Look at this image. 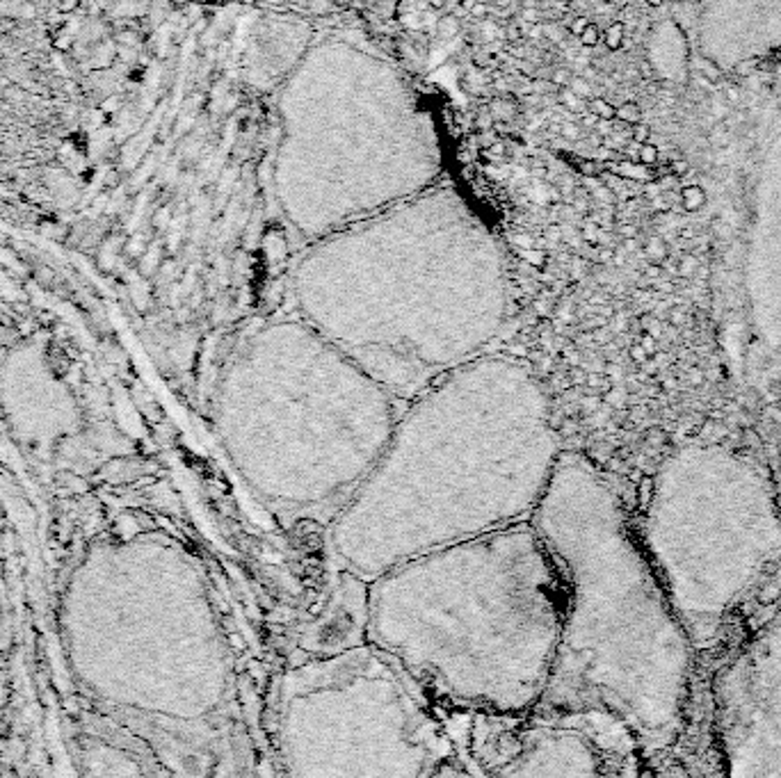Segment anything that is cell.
<instances>
[{
  "label": "cell",
  "instance_id": "obj_1",
  "mask_svg": "<svg viewBox=\"0 0 781 778\" xmlns=\"http://www.w3.org/2000/svg\"><path fill=\"white\" fill-rule=\"evenodd\" d=\"M562 457L551 402L526 363L482 354L409 400L332 527L375 580L429 550L528 523Z\"/></svg>",
  "mask_w": 781,
  "mask_h": 778
},
{
  "label": "cell",
  "instance_id": "obj_2",
  "mask_svg": "<svg viewBox=\"0 0 781 778\" xmlns=\"http://www.w3.org/2000/svg\"><path fill=\"white\" fill-rule=\"evenodd\" d=\"M564 578L558 648L532 712H605L642 755L678 740L695 643L676 617L612 484L562 452L528 518Z\"/></svg>",
  "mask_w": 781,
  "mask_h": 778
},
{
  "label": "cell",
  "instance_id": "obj_3",
  "mask_svg": "<svg viewBox=\"0 0 781 778\" xmlns=\"http://www.w3.org/2000/svg\"><path fill=\"white\" fill-rule=\"evenodd\" d=\"M370 582L368 641L416 685L496 716L537 708L567 589L530 520L429 550Z\"/></svg>",
  "mask_w": 781,
  "mask_h": 778
},
{
  "label": "cell",
  "instance_id": "obj_4",
  "mask_svg": "<svg viewBox=\"0 0 781 778\" xmlns=\"http://www.w3.org/2000/svg\"><path fill=\"white\" fill-rule=\"evenodd\" d=\"M405 402L304 320L247 336L218 388V432L261 500L304 511L345 503Z\"/></svg>",
  "mask_w": 781,
  "mask_h": 778
},
{
  "label": "cell",
  "instance_id": "obj_5",
  "mask_svg": "<svg viewBox=\"0 0 781 778\" xmlns=\"http://www.w3.org/2000/svg\"><path fill=\"white\" fill-rule=\"evenodd\" d=\"M302 320L400 402L485 354L507 322V283L473 251H356L318 261L295 288Z\"/></svg>",
  "mask_w": 781,
  "mask_h": 778
},
{
  "label": "cell",
  "instance_id": "obj_6",
  "mask_svg": "<svg viewBox=\"0 0 781 778\" xmlns=\"http://www.w3.org/2000/svg\"><path fill=\"white\" fill-rule=\"evenodd\" d=\"M635 534L695 648H706L781 561L775 482L749 450L687 438L658 464Z\"/></svg>",
  "mask_w": 781,
  "mask_h": 778
},
{
  "label": "cell",
  "instance_id": "obj_7",
  "mask_svg": "<svg viewBox=\"0 0 781 778\" xmlns=\"http://www.w3.org/2000/svg\"><path fill=\"white\" fill-rule=\"evenodd\" d=\"M414 680L388 653L336 651L288 671L274 703V746L293 776H427L441 746Z\"/></svg>",
  "mask_w": 781,
  "mask_h": 778
},
{
  "label": "cell",
  "instance_id": "obj_8",
  "mask_svg": "<svg viewBox=\"0 0 781 778\" xmlns=\"http://www.w3.org/2000/svg\"><path fill=\"white\" fill-rule=\"evenodd\" d=\"M713 726L729 776H781V610L715 673Z\"/></svg>",
  "mask_w": 781,
  "mask_h": 778
},
{
  "label": "cell",
  "instance_id": "obj_9",
  "mask_svg": "<svg viewBox=\"0 0 781 778\" xmlns=\"http://www.w3.org/2000/svg\"><path fill=\"white\" fill-rule=\"evenodd\" d=\"M640 755L642 751L631 731L605 712H530L510 753L500 757L493 774H637Z\"/></svg>",
  "mask_w": 781,
  "mask_h": 778
},
{
  "label": "cell",
  "instance_id": "obj_10",
  "mask_svg": "<svg viewBox=\"0 0 781 778\" xmlns=\"http://www.w3.org/2000/svg\"><path fill=\"white\" fill-rule=\"evenodd\" d=\"M605 171H612L614 176L631 183H651L656 181V171L649 165H642L640 160H619V162H605Z\"/></svg>",
  "mask_w": 781,
  "mask_h": 778
},
{
  "label": "cell",
  "instance_id": "obj_11",
  "mask_svg": "<svg viewBox=\"0 0 781 778\" xmlns=\"http://www.w3.org/2000/svg\"><path fill=\"white\" fill-rule=\"evenodd\" d=\"M681 203L687 212H697L706 206V192L702 185H685L681 190Z\"/></svg>",
  "mask_w": 781,
  "mask_h": 778
},
{
  "label": "cell",
  "instance_id": "obj_12",
  "mask_svg": "<svg viewBox=\"0 0 781 778\" xmlns=\"http://www.w3.org/2000/svg\"><path fill=\"white\" fill-rule=\"evenodd\" d=\"M528 197L530 201L539 203V206H549L551 201H558L560 199V192L546 185V183H532V185L528 188Z\"/></svg>",
  "mask_w": 781,
  "mask_h": 778
},
{
  "label": "cell",
  "instance_id": "obj_13",
  "mask_svg": "<svg viewBox=\"0 0 781 778\" xmlns=\"http://www.w3.org/2000/svg\"><path fill=\"white\" fill-rule=\"evenodd\" d=\"M614 119H619L622 124L626 126H635L642 121V110L637 103H633V101H626V103H622L619 108H617V115Z\"/></svg>",
  "mask_w": 781,
  "mask_h": 778
},
{
  "label": "cell",
  "instance_id": "obj_14",
  "mask_svg": "<svg viewBox=\"0 0 781 778\" xmlns=\"http://www.w3.org/2000/svg\"><path fill=\"white\" fill-rule=\"evenodd\" d=\"M603 44L608 46L610 50H619L624 46V23L614 21V23H610L608 28H605Z\"/></svg>",
  "mask_w": 781,
  "mask_h": 778
},
{
  "label": "cell",
  "instance_id": "obj_15",
  "mask_svg": "<svg viewBox=\"0 0 781 778\" xmlns=\"http://www.w3.org/2000/svg\"><path fill=\"white\" fill-rule=\"evenodd\" d=\"M457 33H459V21H457V16H444V18H439V23H437V35H439L441 39H446V42H450V39H455V37H457Z\"/></svg>",
  "mask_w": 781,
  "mask_h": 778
},
{
  "label": "cell",
  "instance_id": "obj_16",
  "mask_svg": "<svg viewBox=\"0 0 781 778\" xmlns=\"http://www.w3.org/2000/svg\"><path fill=\"white\" fill-rule=\"evenodd\" d=\"M590 112H594L599 119H605V121H612L614 115H617V108L612 103H608L605 98H592L590 105H588Z\"/></svg>",
  "mask_w": 781,
  "mask_h": 778
},
{
  "label": "cell",
  "instance_id": "obj_17",
  "mask_svg": "<svg viewBox=\"0 0 781 778\" xmlns=\"http://www.w3.org/2000/svg\"><path fill=\"white\" fill-rule=\"evenodd\" d=\"M489 112H491V117L493 119H500V121H507V119H512V115H514V105L510 103V101H505V98H496V101H491V103H489Z\"/></svg>",
  "mask_w": 781,
  "mask_h": 778
},
{
  "label": "cell",
  "instance_id": "obj_18",
  "mask_svg": "<svg viewBox=\"0 0 781 778\" xmlns=\"http://www.w3.org/2000/svg\"><path fill=\"white\" fill-rule=\"evenodd\" d=\"M560 103L567 108L569 112H578V115H585V112H588V105H585V101L575 96L569 87L560 94Z\"/></svg>",
  "mask_w": 781,
  "mask_h": 778
},
{
  "label": "cell",
  "instance_id": "obj_19",
  "mask_svg": "<svg viewBox=\"0 0 781 778\" xmlns=\"http://www.w3.org/2000/svg\"><path fill=\"white\" fill-rule=\"evenodd\" d=\"M480 33H482V39H485V42L505 39V28H498L496 21H489V18H485V21L480 23Z\"/></svg>",
  "mask_w": 781,
  "mask_h": 778
},
{
  "label": "cell",
  "instance_id": "obj_20",
  "mask_svg": "<svg viewBox=\"0 0 781 778\" xmlns=\"http://www.w3.org/2000/svg\"><path fill=\"white\" fill-rule=\"evenodd\" d=\"M637 160L642 162V165H649L653 167L658 160H661V151H658L656 144H651V142H644V144H640V153H637Z\"/></svg>",
  "mask_w": 781,
  "mask_h": 778
},
{
  "label": "cell",
  "instance_id": "obj_21",
  "mask_svg": "<svg viewBox=\"0 0 781 778\" xmlns=\"http://www.w3.org/2000/svg\"><path fill=\"white\" fill-rule=\"evenodd\" d=\"M569 89H571L573 94L578 96V98H583V101L592 98V94H594V89H592V85H590V80H588V78H583V76H578V78H571V83H569Z\"/></svg>",
  "mask_w": 781,
  "mask_h": 778
},
{
  "label": "cell",
  "instance_id": "obj_22",
  "mask_svg": "<svg viewBox=\"0 0 781 778\" xmlns=\"http://www.w3.org/2000/svg\"><path fill=\"white\" fill-rule=\"evenodd\" d=\"M578 39H580V44H583V46L594 48L596 44L601 42V30L596 28L594 23H588V28H585L583 33L578 35Z\"/></svg>",
  "mask_w": 781,
  "mask_h": 778
},
{
  "label": "cell",
  "instance_id": "obj_23",
  "mask_svg": "<svg viewBox=\"0 0 781 778\" xmlns=\"http://www.w3.org/2000/svg\"><path fill=\"white\" fill-rule=\"evenodd\" d=\"M697 67H699V76L706 80H719V76H722V71H719L713 62H708L706 57H699Z\"/></svg>",
  "mask_w": 781,
  "mask_h": 778
},
{
  "label": "cell",
  "instance_id": "obj_24",
  "mask_svg": "<svg viewBox=\"0 0 781 778\" xmlns=\"http://www.w3.org/2000/svg\"><path fill=\"white\" fill-rule=\"evenodd\" d=\"M592 197L601 203V206H610L612 203V190L608 185H590Z\"/></svg>",
  "mask_w": 781,
  "mask_h": 778
},
{
  "label": "cell",
  "instance_id": "obj_25",
  "mask_svg": "<svg viewBox=\"0 0 781 778\" xmlns=\"http://www.w3.org/2000/svg\"><path fill=\"white\" fill-rule=\"evenodd\" d=\"M560 135L564 139H569V142H578L583 137V128L578 124H573V121H567V124H562Z\"/></svg>",
  "mask_w": 781,
  "mask_h": 778
},
{
  "label": "cell",
  "instance_id": "obj_26",
  "mask_svg": "<svg viewBox=\"0 0 781 778\" xmlns=\"http://www.w3.org/2000/svg\"><path fill=\"white\" fill-rule=\"evenodd\" d=\"M687 171H690V162H687L685 158H674V160L670 162V173H672V176L683 178Z\"/></svg>",
  "mask_w": 781,
  "mask_h": 778
},
{
  "label": "cell",
  "instance_id": "obj_27",
  "mask_svg": "<svg viewBox=\"0 0 781 778\" xmlns=\"http://www.w3.org/2000/svg\"><path fill=\"white\" fill-rule=\"evenodd\" d=\"M631 137H633V142H637V144H644V142H649V137H651V128L640 121V124L633 126V135Z\"/></svg>",
  "mask_w": 781,
  "mask_h": 778
},
{
  "label": "cell",
  "instance_id": "obj_28",
  "mask_svg": "<svg viewBox=\"0 0 781 778\" xmlns=\"http://www.w3.org/2000/svg\"><path fill=\"white\" fill-rule=\"evenodd\" d=\"M493 124H496V119L491 117L489 108H487V110H482V112H480V117H478V128H482V130H491V128H493Z\"/></svg>",
  "mask_w": 781,
  "mask_h": 778
},
{
  "label": "cell",
  "instance_id": "obj_29",
  "mask_svg": "<svg viewBox=\"0 0 781 778\" xmlns=\"http://www.w3.org/2000/svg\"><path fill=\"white\" fill-rule=\"evenodd\" d=\"M553 83L555 85H562V87H569V83H571L569 71L567 69H558V71H555V76H553Z\"/></svg>",
  "mask_w": 781,
  "mask_h": 778
},
{
  "label": "cell",
  "instance_id": "obj_30",
  "mask_svg": "<svg viewBox=\"0 0 781 778\" xmlns=\"http://www.w3.org/2000/svg\"><path fill=\"white\" fill-rule=\"evenodd\" d=\"M711 142H713V144H724V142H726V130H724L722 124L715 126L713 135H711Z\"/></svg>",
  "mask_w": 781,
  "mask_h": 778
},
{
  "label": "cell",
  "instance_id": "obj_31",
  "mask_svg": "<svg viewBox=\"0 0 781 778\" xmlns=\"http://www.w3.org/2000/svg\"><path fill=\"white\" fill-rule=\"evenodd\" d=\"M588 23H590V21H588V18H585V16L573 18V23H571V28H569V30H571V35H580L583 30L588 28Z\"/></svg>",
  "mask_w": 781,
  "mask_h": 778
},
{
  "label": "cell",
  "instance_id": "obj_32",
  "mask_svg": "<svg viewBox=\"0 0 781 778\" xmlns=\"http://www.w3.org/2000/svg\"><path fill=\"white\" fill-rule=\"evenodd\" d=\"M519 37H521L519 23H512V25L505 28V39H507V42H519Z\"/></svg>",
  "mask_w": 781,
  "mask_h": 778
},
{
  "label": "cell",
  "instance_id": "obj_33",
  "mask_svg": "<svg viewBox=\"0 0 781 778\" xmlns=\"http://www.w3.org/2000/svg\"><path fill=\"white\" fill-rule=\"evenodd\" d=\"M471 14H473V16H478V18H485V16L489 14V7H487L485 3H478V0H476V5H473Z\"/></svg>",
  "mask_w": 781,
  "mask_h": 778
},
{
  "label": "cell",
  "instance_id": "obj_34",
  "mask_svg": "<svg viewBox=\"0 0 781 778\" xmlns=\"http://www.w3.org/2000/svg\"><path fill=\"white\" fill-rule=\"evenodd\" d=\"M585 238L592 240V242L599 238V227H596L594 222H588V227H585Z\"/></svg>",
  "mask_w": 781,
  "mask_h": 778
},
{
  "label": "cell",
  "instance_id": "obj_35",
  "mask_svg": "<svg viewBox=\"0 0 781 778\" xmlns=\"http://www.w3.org/2000/svg\"><path fill=\"white\" fill-rule=\"evenodd\" d=\"M167 217H169V210H167V208H164V210H160V212H158V217H156V219H158V224H160V227H164V224H167Z\"/></svg>",
  "mask_w": 781,
  "mask_h": 778
},
{
  "label": "cell",
  "instance_id": "obj_36",
  "mask_svg": "<svg viewBox=\"0 0 781 778\" xmlns=\"http://www.w3.org/2000/svg\"><path fill=\"white\" fill-rule=\"evenodd\" d=\"M649 251H651V253H661V251H663V244H661V240H651V244H649Z\"/></svg>",
  "mask_w": 781,
  "mask_h": 778
},
{
  "label": "cell",
  "instance_id": "obj_37",
  "mask_svg": "<svg viewBox=\"0 0 781 778\" xmlns=\"http://www.w3.org/2000/svg\"><path fill=\"white\" fill-rule=\"evenodd\" d=\"M476 62H478L480 67H487V64L491 62V59H489V55H487V53H482V55H478V59H476Z\"/></svg>",
  "mask_w": 781,
  "mask_h": 778
},
{
  "label": "cell",
  "instance_id": "obj_38",
  "mask_svg": "<svg viewBox=\"0 0 781 778\" xmlns=\"http://www.w3.org/2000/svg\"><path fill=\"white\" fill-rule=\"evenodd\" d=\"M473 5H476V0H461V9H464V12H471Z\"/></svg>",
  "mask_w": 781,
  "mask_h": 778
},
{
  "label": "cell",
  "instance_id": "obj_39",
  "mask_svg": "<svg viewBox=\"0 0 781 778\" xmlns=\"http://www.w3.org/2000/svg\"><path fill=\"white\" fill-rule=\"evenodd\" d=\"M519 3H523V7H537V0H519Z\"/></svg>",
  "mask_w": 781,
  "mask_h": 778
},
{
  "label": "cell",
  "instance_id": "obj_40",
  "mask_svg": "<svg viewBox=\"0 0 781 778\" xmlns=\"http://www.w3.org/2000/svg\"><path fill=\"white\" fill-rule=\"evenodd\" d=\"M427 3H429V7H441V5L446 3V0H427Z\"/></svg>",
  "mask_w": 781,
  "mask_h": 778
},
{
  "label": "cell",
  "instance_id": "obj_41",
  "mask_svg": "<svg viewBox=\"0 0 781 778\" xmlns=\"http://www.w3.org/2000/svg\"><path fill=\"white\" fill-rule=\"evenodd\" d=\"M644 3L651 5V7H658V5H663V0H644Z\"/></svg>",
  "mask_w": 781,
  "mask_h": 778
},
{
  "label": "cell",
  "instance_id": "obj_42",
  "mask_svg": "<svg viewBox=\"0 0 781 778\" xmlns=\"http://www.w3.org/2000/svg\"><path fill=\"white\" fill-rule=\"evenodd\" d=\"M729 98H731L734 103H736V101H738V91L736 89H729Z\"/></svg>",
  "mask_w": 781,
  "mask_h": 778
},
{
  "label": "cell",
  "instance_id": "obj_43",
  "mask_svg": "<svg viewBox=\"0 0 781 778\" xmlns=\"http://www.w3.org/2000/svg\"><path fill=\"white\" fill-rule=\"evenodd\" d=\"M622 233H624V235H633V233H635V229H633V227H624V229H622Z\"/></svg>",
  "mask_w": 781,
  "mask_h": 778
}]
</instances>
